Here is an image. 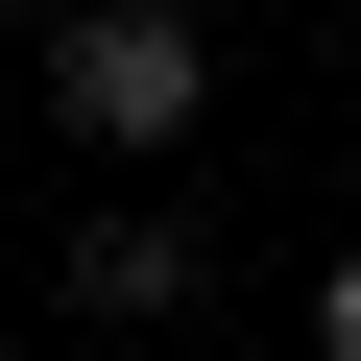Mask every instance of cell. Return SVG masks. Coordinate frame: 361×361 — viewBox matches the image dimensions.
I'll use <instances>...</instances> for the list:
<instances>
[{
  "label": "cell",
  "instance_id": "cell-1",
  "mask_svg": "<svg viewBox=\"0 0 361 361\" xmlns=\"http://www.w3.org/2000/svg\"><path fill=\"white\" fill-rule=\"evenodd\" d=\"M49 121L73 145H193L217 121V25H193V0H73V25H49Z\"/></svg>",
  "mask_w": 361,
  "mask_h": 361
},
{
  "label": "cell",
  "instance_id": "cell-2",
  "mask_svg": "<svg viewBox=\"0 0 361 361\" xmlns=\"http://www.w3.org/2000/svg\"><path fill=\"white\" fill-rule=\"evenodd\" d=\"M193 217H169V193H121V217H73V313H193Z\"/></svg>",
  "mask_w": 361,
  "mask_h": 361
},
{
  "label": "cell",
  "instance_id": "cell-3",
  "mask_svg": "<svg viewBox=\"0 0 361 361\" xmlns=\"http://www.w3.org/2000/svg\"><path fill=\"white\" fill-rule=\"evenodd\" d=\"M313 361H361V241H337V265H313Z\"/></svg>",
  "mask_w": 361,
  "mask_h": 361
}]
</instances>
